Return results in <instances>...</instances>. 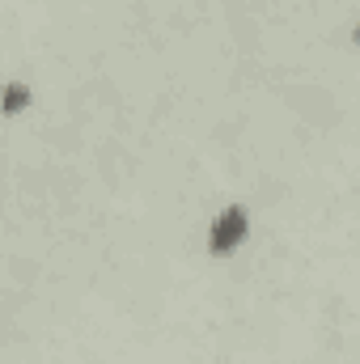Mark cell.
I'll return each mask as SVG.
<instances>
[{
	"label": "cell",
	"mask_w": 360,
	"mask_h": 364,
	"mask_svg": "<svg viewBox=\"0 0 360 364\" xmlns=\"http://www.w3.org/2000/svg\"><path fill=\"white\" fill-rule=\"evenodd\" d=\"M246 229H250V216H246V208H225L221 216H216V225H212V233H208V250L216 255V259H225V255H233L242 242H246Z\"/></svg>",
	"instance_id": "cell-1"
},
{
	"label": "cell",
	"mask_w": 360,
	"mask_h": 364,
	"mask_svg": "<svg viewBox=\"0 0 360 364\" xmlns=\"http://www.w3.org/2000/svg\"><path fill=\"white\" fill-rule=\"evenodd\" d=\"M26 102H30V90L26 85H9V93H4V114H21Z\"/></svg>",
	"instance_id": "cell-2"
},
{
	"label": "cell",
	"mask_w": 360,
	"mask_h": 364,
	"mask_svg": "<svg viewBox=\"0 0 360 364\" xmlns=\"http://www.w3.org/2000/svg\"><path fill=\"white\" fill-rule=\"evenodd\" d=\"M352 38H356V47H360V26H356V34H352Z\"/></svg>",
	"instance_id": "cell-3"
}]
</instances>
